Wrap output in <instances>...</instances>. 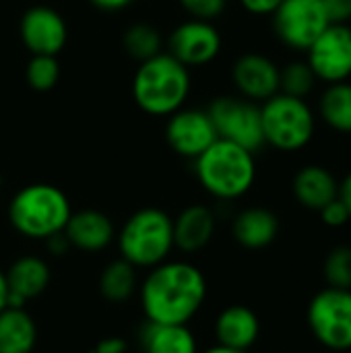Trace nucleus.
<instances>
[{
    "instance_id": "nucleus-1",
    "label": "nucleus",
    "mask_w": 351,
    "mask_h": 353,
    "mask_svg": "<svg viewBox=\"0 0 351 353\" xmlns=\"http://www.w3.org/2000/svg\"><path fill=\"white\" fill-rule=\"evenodd\" d=\"M209 298L205 271L186 259H168L143 271L137 302L145 323L192 325Z\"/></svg>"
},
{
    "instance_id": "nucleus-2",
    "label": "nucleus",
    "mask_w": 351,
    "mask_h": 353,
    "mask_svg": "<svg viewBox=\"0 0 351 353\" xmlns=\"http://www.w3.org/2000/svg\"><path fill=\"white\" fill-rule=\"evenodd\" d=\"M72 205L68 194L50 182H31L19 188L6 207L12 232L31 242H46L64 232Z\"/></svg>"
},
{
    "instance_id": "nucleus-3",
    "label": "nucleus",
    "mask_w": 351,
    "mask_h": 353,
    "mask_svg": "<svg viewBox=\"0 0 351 353\" xmlns=\"http://www.w3.org/2000/svg\"><path fill=\"white\" fill-rule=\"evenodd\" d=\"M257 153L217 139L194 163V176L201 188L221 203H234L246 196L257 182Z\"/></svg>"
},
{
    "instance_id": "nucleus-4",
    "label": "nucleus",
    "mask_w": 351,
    "mask_h": 353,
    "mask_svg": "<svg viewBox=\"0 0 351 353\" xmlns=\"http://www.w3.org/2000/svg\"><path fill=\"white\" fill-rule=\"evenodd\" d=\"M190 87V68L178 62L170 52H159L141 62L132 77L134 103L145 114L157 118H168L184 108Z\"/></svg>"
},
{
    "instance_id": "nucleus-5",
    "label": "nucleus",
    "mask_w": 351,
    "mask_h": 353,
    "mask_svg": "<svg viewBox=\"0 0 351 353\" xmlns=\"http://www.w3.org/2000/svg\"><path fill=\"white\" fill-rule=\"evenodd\" d=\"M118 256L137 267L141 273L172 259L174 217L159 207H143L128 215L116 230Z\"/></svg>"
},
{
    "instance_id": "nucleus-6",
    "label": "nucleus",
    "mask_w": 351,
    "mask_h": 353,
    "mask_svg": "<svg viewBox=\"0 0 351 353\" xmlns=\"http://www.w3.org/2000/svg\"><path fill=\"white\" fill-rule=\"evenodd\" d=\"M261 124L265 147L281 153H298L314 141L319 116L308 99L279 91L261 103Z\"/></svg>"
},
{
    "instance_id": "nucleus-7",
    "label": "nucleus",
    "mask_w": 351,
    "mask_h": 353,
    "mask_svg": "<svg viewBox=\"0 0 351 353\" xmlns=\"http://www.w3.org/2000/svg\"><path fill=\"white\" fill-rule=\"evenodd\" d=\"M306 325L321 347L351 352V290L327 285L317 292L306 306Z\"/></svg>"
},
{
    "instance_id": "nucleus-8",
    "label": "nucleus",
    "mask_w": 351,
    "mask_h": 353,
    "mask_svg": "<svg viewBox=\"0 0 351 353\" xmlns=\"http://www.w3.org/2000/svg\"><path fill=\"white\" fill-rule=\"evenodd\" d=\"M207 112L217 130V139L236 143L252 153H259L265 147L261 103L240 95H221L207 108Z\"/></svg>"
},
{
    "instance_id": "nucleus-9",
    "label": "nucleus",
    "mask_w": 351,
    "mask_h": 353,
    "mask_svg": "<svg viewBox=\"0 0 351 353\" xmlns=\"http://www.w3.org/2000/svg\"><path fill=\"white\" fill-rule=\"evenodd\" d=\"M271 19L275 37L298 54H306L331 25L321 0H283Z\"/></svg>"
},
{
    "instance_id": "nucleus-10",
    "label": "nucleus",
    "mask_w": 351,
    "mask_h": 353,
    "mask_svg": "<svg viewBox=\"0 0 351 353\" xmlns=\"http://www.w3.org/2000/svg\"><path fill=\"white\" fill-rule=\"evenodd\" d=\"M306 60L319 83L351 81V27L331 23L306 50Z\"/></svg>"
},
{
    "instance_id": "nucleus-11",
    "label": "nucleus",
    "mask_w": 351,
    "mask_h": 353,
    "mask_svg": "<svg viewBox=\"0 0 351 353\" xmlns=\"http://www.w3.org/2000/svg\"><path fill=\"white\" fill-rule=\"evenodd\" d=\"M221 43V33L213 21L186 19L170 33L168 52L186 68H199L219 56Z\"/></svg>"
},
{
    "instance_id": "nucleus-12",
    "label": "nucleus",
    "mask_w": 351,
    "mask_h": 353,
    "mask_svg": "<svg viewBox=\"0 0 351 353\" xmlns=\"http://www.w3.org/2000/svg\"><path fill=\"white\" fill-rule=\"evenodd\" d=\"M166 141L176 155L194 161L217 141V130L207 110L180 108L178 112L168 116Z\"/></svg>"
},
{
    "instance_id": "nucleus-13",
    "label": "nucleus",
    "mask_w": 351,
    "mask_h": 353,
    "mask_svg": "<svg viewBox=\"0 0 351 353\" xmlns=\"http://www.w3.org/2000/svg\"><path fill=\"white\" fill-rule=\"evenodd\" d=\"M19 37L31 56H58L68 41V25L56 8L35 4L23 12Z\"/></svg>"
},
{
    "instance_id": "nucleus-14",
    "label": "nucleus",
    "mask_w": 351,
    "mask_h": 353,
    "mask_svg": "<svg viewBox=\"0 0 351 353\" xmlns=\"http://www.w3.org/2000/svg\"><path fill=\"white\" fill-rule=\"evenodd\" d=\"M8 306H29L52 285V265L39 254H21L6 269Z\"/></svg>"
},
{
    "instance_id": "nucleus-15",
    "label": "nucleus",
    "mask_w": 351,
    "mask_h": 353,
    "mask_svg": "<svg viewBox=\"0 0 351 353\" xmlns=\"http://www.w3.org/2000/svg\"><path fill=\"white\" fill-rule=\"evenodd\" d=\"M232 81L240 97L263 103L279 93V64L259 52L242 54L232 66Z\"/></svg>"
},
{
    "instance_id": "nucleus-16",
    "label": "nucleus",
    "mask_w": 351,
    "mask_h": 353,
    "mask_svg": "<svg viewBox=\"0 0 351 353\" xmlns=\"http://www.w3.org/2000/svg\"><path fill=\"white\" fill-rule=\"evenodd\" d=\"M213 343L240 350V352H252V347L259 343L263 335V323L257 310H252L246 304H228L223 306L213 323H211Z\"/></svg>"
},
{
    "instance_id": "nucleus-17",
    "label": "nucleus",
    "mask_w": 351,
    "mask_h": 353,
    "mask_svg": "<svg viewBox=\"0 0 351 353\" xmlns=\"http://www.w3.org/2000/svg\"><path fill=\"white\" fill-rule=\"evenodd\" d=\"M62 234L70 250L85 254H99L116 242V225L112 217L99 209L72 211Z\"/></svg>"
},
{
    "instance_id": "nucleus-18",
    "label": "nucleus",
    "mask_w": 351,
    "mask_h": 353,
    "mask_svg": "<svg viewBox=\"0 0 351 353\" xmlns=\"http://www.w3.org/2000/svg\"><path fill=\"white\" fill-rule=\"evenodd\" d=\"M217 234V215L211 207L194 203L174 217V246L182 254L203 252Z\"/></svg>"
},
{
    "instance_id": "nucleus-19",
    "label": "nucleus",
    "mask_w": 351,
    "mask_h": 353,
    "mask_svg": "<svg viewBox=\"0 0 351 353\" xmlns=\"http://www.w3.org/2000/svg\"><path fill=\"white\" fill-rule=\"evenodd\" d=\"M281 232V221L267 207H246L232 219V238L244 250H265L275 244Z\"/></svg>"
},
{
    "instance_id": "nucleus-20",
    "label": "nucleus",
    "mask_w": 351,
    "mask_h": 353,
    "mask_svg": "<svg viewBox=\"0 0 351 353\" xmlns=\"http://www.w3.org/2000/svg\"><path fill=\"white\" fill-rule=\"evenodd\" d=\"M292 194L300 207L319 213L325 205L339 196V180L329 168L308 163L296 172L292 180Z\"/></svg>"
},
{
    "instance_id": "nucleus-21",
    "label": "nucleus",
    "mask_w": 351,
    "mask_h": 353,
    "mask_svg": "<svg viewBox=\"0 0 351 353\" xmlns=\"http://www.w3.org/2000/svg\"><path fill=\"white\" fill-rule=\"evenodd\" d=\"M141 353H199L201 341L190 325L143 323L139 331Z\"/></svg>"
},
{
    "instance_id": "nucleus-22",
    "label": "nucleus",
    "mask_w": 351,
    "mask_h": 353,
    "mask_svg": "<svg viewBox=\"0 0 351 353\" xmlns=\"http://www.w3.org/2000/svg\"><path fill=\"white\" fill-rule=\"evenodd\" d=\"M39 327L27 306H6L0 312V353H33Z\"/></svg>"
},
{
    "instance_id": "nucleus-23",
    "label": "nucleus",
    "mask_w": 351,
    "mask_h": 353,
    "mask_svg": "<svg viewBox=\"0 0 351 353\" xmlns=\"http://www.w3.org/2000/svg\"><path fill=\"white\" fill-rule=\"evenodd\" d=\"M139 283H141V271L118 256L108 265H103V269L99 271L97 292L108 304L120 306L137 298Z\"/></svg>"
},
{
    "instance_id": "nucleus-24",
    "label": "nucleus",
    "mask_w": 351,
    "mask_h": 353,
    "mask_svg": "<svg viewBox=\"0 0 351 353\" xmlns=\"http://www.w3.org/2000/svg\"><path fill=\"white\" fill-rule=\"evenodd\" d=\"M317 116L337 134H351V81L325 85L319 95Z\"/></svg>"
},
{
    "instance_id": "nucleus-25",
    "label": "nucleus",
    "mask_w": 351,
    "mask_h": 353,
    "mask_svg": "<svg viewBox=\"0 0 351 353\" xmlns=\"http://www.w3.org/2000/svg\"><path fill=\"white\" fill-rule=\"evenodd\" d=\"M319 79L310 68L306 58H294L279 66V91L292 97L308 99V95L317 89Z\"/></svg>"
},
{
    "instance_id": "nucleus-26",
    "label": "nucleus",
    "mask_w": 351,
    "mask_h": 353,
    "mask_svg": "<svg viewBox=\"0 0 351 353\" xmlns=\"http://www.w3.org/2000/svg\"><path fill=\"white\" fill-rule=\"evenodd\" d=\"M124 50L130 58L145 62L153 56H157L159 52H163V39L161 33L149 25V23H134L124 31Z\"/></svg>"
},
{
    "instance_id": "nucleus-27",
    "label": "nucleus",
    "mask_w": 351,
    "mask_h": 353,
    "mask_svg": "<svg viewBox=\"0 0 351 353\" xmlns=\"http://www.w3.org/2000/svg\"><path fill=\"white\" fill-rule=\"evenodd\" d=\"M25 79L33 91H39V93L52 91L56 87V83L60 81L58 58L56 56H43V54L31 56L27 62V68H25Z\"/></svg>"
},
{
    "instance_id": "nucleus-28",
    "label": "nucleus",
    "mask_w": 351,
    "mask_h": 353,
    "mask_svg": "<svg viewBox=\"0 0 351 353\" xmlns=\"http://www.w3.org/2000/svg\"><path fill=\"white\" fill-rule=\"evenodd\" d=\"M323 277L329 288L351 290V246L339 244L327 252L323 261Z\"/></svg>"
},
{
    "instance_id": "nucleus-29",
    "label": "nucleus",
    "mask_w": 351,
    "mask_h": 353,
    "mask_svg": "<svg viewBox=\"0 0 351 353\" xmlns=\"http://www.w3.org/2000/svg\"><path fill=\"white\" fill-rule=\"evenodd\" d=\"M178 4L190 19L215 21L223 14L228 0H178Z\"/></svg>"
},
{
    "instance_id": "nucleus-30",
    "label": "nucleus",
    "mask_w": 351,
    "mask_h": 353,
    "mask_svg": "<svg viewBox=\"0 0 351 353\" xmlns=\"http://www.w3.org/2000/svg\"><path fill=\"white\" fill-rule=\"evenodd\" d=\"M319 217H321V221H323L327 228H331V230L345 228L351 221L350 211H348V207L343 205V201H341L339 196H337L335 201H331L329 205H325V207L319 211Z\"/></svg>"
},
{
    "instance_id": "nucleus-31",
    "label": "nucleus",
    "mask_w": 351,
    "mask_h": 353,
    "mask_svg": "<svg viewBox=\"0 0 351 353\" xmlns=\"http://www.w3.org/2000/svg\"><path fill=\"white\" fill-rule=\"evenodd\" d=\"M327 17L331 23L350 25L351 21V0H321Z\"/></svg>"
},
{
    "instance_id": "nucleus-32",
    "label": "nucleus",
    "mask_w": 351,
    "mask_h": 353,
    "mask_svg": "<svg viewBox=\"0 0 351 353\" xmlns=\"http://www.w3.org/2000/svg\"><path fill=\"white\" fill-rule=\"evenodd\" d=\"M130 343L128 339H124L122 335H108L101 337L95 345H93V353H128Z\"/></svg>"
},
{
    "instance_id": "nucleus-33",
    "label": "nucleus",
    "mask_w": 351,
    "mask_h": 353,
    "mask_svg": "<svg viewBox=\"0 0 351 353\" xmlns=\"http://www.w3.org/2000/svg\"><path fill=\"white\" fill-rule=\"evenodd\" d=\"M283 0H240L242 8L254 17H273Z\"/></svg>"
},
{
    "instance_id": "nucleus-34",
    "label": "nucleus",
    "mask_w": 351,
    "mask_h": 353,
    "mask_svg": "<svg viewBox=\"0 0 351 353\" xmlns=\"http://www.w3.org/2000/svg\"><path fill=\"white\" fill-rule=\"evenodd\" d=\"M95 8L99 10H108V12H114V10H122L126 8L132 0H89Z\"/></svg>"
},
{
    "instance_id": "nucleus-35",
    "label": "nucleus",
    "mask_w": 351,
    "mask_h": 353,
    "mask_svg": "<svg viewBox=\"0 0 351 353\" xmlns=\"http://www.w3.org/2000/svg\"><path fill=\"white\" fill-rule=\"evenodd\" d=\"M339 199L343 201V205L348 207L351 215V172L339 182Z\"/></svg>"
},
{
    "instance_id": "nucleus-36",
    "label": "nucleus",
    "mask_w": 351,
    "mask_h": 353,
    "mask_svg": "<svg viewBox=\"0 0 351 353\" xmlns=\"http://www.w3.org/2000/svg\"><path fill=\"white\" fill-rule=\"evenodd\" d=\"M8 306V288H6V277L4 269L0 267V312Z\"/></svg>"
},
{
    "instance_id": "nucleus-37",
    "label": "nucleus",
    "mask_w": 351,
    "mask_h": 353,
    "mask_svg": "<svg viewBox=\"0 0 351 353\" xmlns=\"http://www.w3.org/2000/svg\"><path fill=\"white\" fill-rule=\"evenodd\" d=\"M199 353H250V352H240V350H230V347H223V345H217V343H213V345H209V347H205V350H201Z\"/></svg>"
},
{
    "instance_id": "nucleus-38",
    "label": "nucleus",
    "mask_w": 351,
    "mask_h": 353,
    "mask_svg": "<svg viewBox=\"0 0 351 353\" xmlns=\"http://www.w3.org/2000/svg\"><path fill=\"white\" fill-rule=\"evenodd\" d=\"M275 353H285V352H275Z\"/></svg>"
},
{
    "instance_id": "nucleus-39",
    "label": "nucleus",
    "mask_w": 351,
    "mask_h": 353,
    "mask_svg": "<svg viewBox=\"0 0 351 353\" xmlns=\"http://www.w3.org/2000/svg\"><path fill=\"white\" fill-rule=\"evenodd\" d=\"M350 27H351V21H350Z\"/></svg>"
},
{
    "instance_id": "nucleus-40",
    "label": "nucleus",
    "mask_w": 351,
    "mask_h": 353,
    "mask_svg": "<svg viewBox=\"0 0 351 353\" xmlns=\"http://www.w3.org/2000/svg\"><path fill=\"white\" fill-rule=\"evenodd\" d=\"M89 353H93V352H89Z\"/></svg>"
}]
</instances>
